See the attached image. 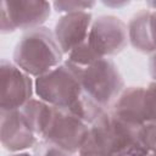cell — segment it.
<instances>
[{
    "label": "cell",
    "mask_w": 156,
    "mask_h": 156,
    "mask_svg": "<svg viewBox=\"0 0 156 156\" xmlns=\"http://www.w3.org/2000/svg\"><path fill=\"white\" fill-rule=\"evenodd\" d=\"M51 5L39 0H17L1 2V33H12L16 29L30 30L50 17Z\"/></svg>",
    "instance_id": "277c9868"
},
{
    "label": "cell",
    "mask_w": 156,
    "mask_h": 156,
    "mask_svg": "<svg viewBox=\"0 0 156 156\" xmlns=\"http://www.w3.org/2000/svg\"><path fill=\"white\" fill-rule=\"evenodd\" d=\"M150 9H141L130 18L128 23V39L130 45L141 54L156 52L150 24Z\"/></svg>",
    "instance_id": "8fae6325"
},
{
    "label": "cell",
    "mask_w": 156,
    "mask_h": 156,
    "mask_svg": "<svg viewBox=\"0 0 156 156\" xmlns=\"http://www.w3.org/2000/svg\"><path fill=\"white\" fill-rule=\"evenodd\" d=\"M63 52L46 27L27 30L13 50V63L33 77H40L62 63Z\"/></svg>",
    "instance_id": "6da1fadb"
},
{
    "label": "cell",
    "mask_w": 156,
    "mask_h": 156,
    "mask_svg": "<svg viewBox=\"0 0 156 156\" xmlns=\"http://www.w3.org/2000/svg\"><path fill=\"white\" fill-rule=\"evenodd\" d=\"M154 154H155V156H156V152H154Z\"/></svg>",
    "instance_id": "484cf974"
},
{
    "label": "cell",
    "mask_w": 156,
    "mask_h": 156,
    "mask_svg": "<svg viewBox=\"0 0 156 156\" xmlns=\"http://www.w3.org/2000/svg\"><path fill=\"white\" fill-rule=\"evenodd\" d=\"M10 156H33V155H30L29 152L22 151V152H13V154H12V155H10Z\"/></svg>",
    "instance_id": "7402d4cb"
},
{
    "label": "cell",
    "mask_w": 156,
    "mask_h": 156,
    "mask_svg": "<svg viewBox=\"0 0 156 156\" xmlns=\"http://www.w3.org/2000/svg\"><path fill=\"white\" fill-rule=\"evenodd\" d=\"M149 72L154 82H156V52H154L149 58Z\"/></svg>",
    "instance_id": "d6986e66"
},
{
    "label": "cell",
    "mask_w": 156,
    "mask_h": 156,
    "mask_svg": "<svg viewBox=\"0 0 156 156\" xmlns=\"http://www.w3.org/2000/svg\"><path fill=\"white\" fill-rule=\"evenodd\" d=\"M87 40L100 57H110L127 46L128 27L117 16L101 15L93 20Z\"/></svg>",
    "instance_id": "5b68a950"
},
{
    "label": "cell",
    "mask_w": 156,
    "mask_h": 156,
    "mask_svg": "<svg viewBox=\"0 0 156 156\" xmlns=\"http://www.w3.org/2000/svg\"><path fill=\"white\" fill-rule=\"evenodd\" d=\"M100 58L102 57H100L89 45L88 40H85L68 54V58L66 61L77 68H85Z\"/></svg>",
    "instance_id": "5bb4252c"
},
{
    "label": "cell",
    "mask_w": 156,
    "mask_h": 156,
    "mask_svg": "<svg viewBox=\"0 0 156 156\" xmlns=\"http://www.w3.org/2000/svg\"><path fill=\"white\" fill-rule=\"evenodd\" d=\"M89 126L73 113L55 108L54 118L43 136V140L50 141L71 155L78 154L87 135Z\"/></svg>",
    "instance_id": "8992f818"
},
{
    "label": "cell",
    "mask_w": 156,
    "mask_h": 156,
    "mask_svg": "<svg viewBox=\"0 0 156 156\" xmlns=\"http://www.w3.org/2000/svg\"><path fill=\"white\" fill-rule=\"evenodd\" d=\"M74 156H80V155H78V154H76V155H74Z\"/></svg>",
    "instance_id": "d4e9b609"
},
{
    "label": "cell",
    "mask_w": 156,
    "mask_h": 156,
    "mask_svg": "<svg viewBox=\"0 0 156 156\" xmlns=\"http://www.w3.org/2000/svg\"><path fill=\"white\" fill-rule=\"evenodd\" d=\"M33 156H72L55 144L40 139L33 147Z\"/></svg>",
    "instance_id": "ac0fdd59"
},
{
    "label": "cell",
    "mask_w": 156,
    "mask_h": 156,
    "mask_svg": "<svg viewBox=\"0 0 156 156\" xmlns=\"http://www.w3.org/2000/svg\"><path fill=\"white\" fill-rule=\"evenodd\" d=\"M104 4L106 5V6H123V5H128L129 2L128 1H122V2H111V1H104Z\"/></svg>",
    "instance_id": "44dd1931"
},
{
    "label": "cell",
    "mask_w": 156,
    "mask_h": 156,
    "mask_svg": "<svg viewBox=\"0 0 156 156\" xmlns=\"http://www.w3.org/2000/svg\"><path fill=\"white\" fill-rule=\"evenodd\" d=\"M34 89L39 99L62 110L69 108L84 93L79 69L67 61L38 77L34 82Z\"/></svg>",
    "instance_id": "7a4b0ae2"
},
{
    "label": "cell",
    "mask_w": 156,
    "mask_h": 156,
    "mask_svg": "<svg viewBox=\"0 0 156 156\" xmlns=\"http://www.w3.org/2000/svg\"><path fill=\"white\" fill-rule=\"evenodd\" d=\"M144 156H155V154H154V152H149V154H146V155H144Z\"/></svg>",
    "instance_id": "cb8c5ba5"
},
{
    "label": "cell",
    "mask_w": 156,
    "mask_h": 156,
    "mask_svg": "<svg viewBox=\"0 0 156 156\" xmlns=\"http://www.w3.org/2000/svg\"><path fill=\"white\" fill-rule=\"evenodd\" d=\"M0 139L4 149L10 152H22L34 147L39 141L26 123L21 110L0 112Z\"/></svg>",
    "instance_id": "ba28073f"
},
{
    "label": "cell",
    "mask_w": 156,
    "mask_h": 156,
    "mask_svg": "<svg viewBox=\"0 0 156 156\" xmlns=\"http://www.w3.org/2000/svg\"><path fill=\"white\" fill-rule=\"evenodd\" d=\"M66 111L73 113L74 116H77L78 118H80L83 122H85L88 126H90L106 110L102 108L99 104H96L85 93H83L80 95V98L69 108H67Z\"/></svg>",
    "instance_id": "4fadbf2b"
},
{
    "label": "cell",
    "mask_w": 156,
    "mask_h": 156,
    "mask_svg": "<svg viewBox=\"0 0 156 156\" xmlns=\"http://www.w3.org/2000/svg\"><path fill=\"white\" fill-rule=\"evenodd\" d=\"M147 6L151 7V10H156V1H147Z\"/></svg>",
    "instance_id": "603a6c76"
},
{
    "label": "cell",
    "mask_w": 156,
    "mask_h": 156,
    "mask_svg": "<svg viewBox=\"0 0 156 156\" xmlns=\"http://www.w3.org/2000/svg\"><path fill=\"white\" fill-rule=\"evenodd\" d=\"M144 87H128L124 88L117 100L112 105L111 115L119 122L140 128L145 124L144 115Z\"/></svg>",
    "instance_id": "30bf717a"
},
{
    "label": "cell",
    "mask_w": 156,
    "mask_h": 156,
    "mask_svg": "<svg viewBox=\"0 0 156 156\" xmlns=\"http://www.w3.org/2000/svg\"><path fill=\"white\" fill-rule=\"evenodd\" d=\"M150 24H151L152 39H154V43H155V46H156V10H151V13H150Z\"/></svg>",
    "instance_id": "ffe728a7"
},
{
    "label": "cell",
    "mask_w": 156,
    "mask_h": 156,
    "mask_svg": "<svg viewBox=\"0 0 156 156\" xmlns=\"http://www.w3.org/2000/svg\"><path fill=\"white\" fill-rule=\"evenodd\" d=\"M55 108V106H51L41 99H30L21 108L26 123L39 139H43L45 135L54 118Z\"/></svg>",
    "instance_id": "7c38bea8"
},
{
    "label": "cell",
    "mask_w": 156,
    "mask_h": 156,
    "mask_svg": "<svg viewBox=\"0 0 156 156\" xmlns=\"http://www.w3.org/2000/svg\"><path fill=\"white\" fill-rule=\"evenodd\" d=\"M0 107L1 111L21 110L33 95V80L13 62L1 60L0 63Z\"/></svg>",
    "instance_id": "52a82bcc"
},
{
    "label": "cell",
    "mask_w": 156,
    "mask_h": 156,
    "mask_svg": "<svg viewBox=\"0 0 156 156\" xmlns=\"http://www.w3.org/2000/svg\"><path fill=\"white\" fill-rule=\"evenodd\" d=\"M138 140L147 152H156V123H145L136 132Z\"/></svg>",
    "instance_id": "2e32d148"
},
{
    "label": "cell",
    "mask_w": 156,
    "mask_h": 156,
    "mask_svg": "<svg viewBox=\"0 0 156 156\" xmlns=\"http://www.w3.org/2000/svg\"><path fill=\"white\" fill-rule=\"evenodd\" d=\"M93 16L89 11L62 15L55 23L54 35L63 54H69L76 46L87 40Z\"/></svg>",
    "instance_id": "9c48e42d"
},
{
    "label": "cell",
    "mask_w": 156,
    "mask_h": 156,
    "mask_svg": "<svg viewBox=\"0 0 156 156\" xmlns=\"http://www.w3.org/2000/svg\"><path fill=\"white\" fill-rule=\"evenodd\" d=\"M144 115L145 123H156V82H151L145 88Z\"/></svg>",
    "instance_id": "9a60e30c"
},
{
    "label": "cell",
    "mask_w": 156,
    "mask_h": 156,
    "mask_svg": "<svg viewBox=\"0 0 156 156\" xmlns=\"http://www.w3.org/2000/svg\"><path fill=\"white\" fill-rule=\"evenodd\" d=\"M78 69L83 91L102 108L113 105L124 89L122 74L108 57H102L90 66Z\"/></svg>",
    "instance_id": "3957f363"
},
{
    "label": "cell",
    "mask_w": 156,
    "mask_h": 156,
    "mask_svg": "<svg viewBox=\"0 0 156 156\" xmlns=\"http://www.w3.org/2000/svg\"><path fill=\"white\" fill-rule=\"evenodd\" d=\"M95 5V1H54L52 6L56 12L60 13H73V12H80V11H88Z\"/></svg>",
    "instance_id": "e0dca14e"
}]
</instances>
